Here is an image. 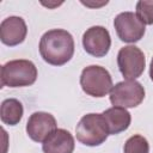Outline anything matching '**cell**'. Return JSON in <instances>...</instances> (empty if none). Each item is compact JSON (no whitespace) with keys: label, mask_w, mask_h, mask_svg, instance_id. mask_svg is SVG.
<instances>
[{"label":"cell","mask_w":153,"mask_h":153,"mask_svg":"<svg viewBox=\"0 0 153 153\" xmlns=\"http://www.w3.org/2000/svg\"><path fill=\"white\" fill-rule=\"evenodd\" d=\"M39 54L51 66H63L74 54L73 36L63 29H53L43 33L39 41Z\"/></svg>","instance_id":"cell-1"},{"label":"cell","mask_w":153,"mask_h":153,"mask_svg":"<svg viewBox=\"0 0 153 153\" xmlns=\"http://www.w3.org/2000/svg\"><path fill=\"white\" fill-rule=\"evenodd\" d=\"M75 135L76 140L82 145L96 147L104 143L110 134L102 114H87L78 122Z\"/></svg>","instance_id":"cell-2"},{"label":"cell","mask_w":153,"mask_h":153,"mask_svg":"<svg viewBox=\"0 0 153 153\" xmlns=\"http://www.w3.org/2000/svg\"><path fill=\"white\" fill-rule=\"evenodd\" d=\"M37 79V68L30 60H11L1 66V86L25 87Z\"/></svg>","instance_id":"cell-3"},{"label":"cell","mask_w":153,"mask_h":153,"mask_svg":"<svg viewBox=\"0 0 153 153\" xmlns=\"http://www.w3.org/2000/svg\"><path fill=\"white\" fill-rule=\"evenodd\" d=\"M80 86L82 91L96 98L105 97L112 88V79L108 69L102 66H87L80 74Z\"/></svg>","instance_id":"cell-4"},{"label":"cell","mask_w":153,"mask_h":153,"mask_svg":"<svg viewBox=\"0 0 153 153\" xmlns=\"http://www.w3.org/2000/svg\"><path fill=\"white\" fill-rule=\"evenodd\" d=\"M145 88L136 80H124L112 86L110 91V102L114 106L135 108L142 103Z\"/></svg>","instance_id":"cell-5"},{"label":"cell","mask_w":153,"mask_h":153,"mask_svg":"<svg viewBox=\"0 0 153 153\" xmlns=\"http://www.w3.org/2000/svg\"><path fill=\"white\" fill-rule=\"evenodd\" d=\"M117 66L124 79L135 80L143 73L146 59L142 50L136 45H126L117 54Z\"/></svg>","instance_id":"cell-6"},{"label":"cell","mask_w":153,"mask_h":153,"mask_svg":"<svg viewBox=\"0 0 153 153\" xmlns=\"http://www.w3.org/2000/svg\"><path fill=\"white\" fill-rule=\"evenodd\" d=\"M114 26L118 38L127 43L140 41L146 31L145 24L134 12H122L114 19Z\"/></svg>","instance_id":"cell-7"},{"label":"cell","mask_w":153,"mask_h":153,"mask_svg":"<svg viewBox=\"0 0 153 153\" xmlns=\"http://www.w3.org/2000/svg\"><path fill=\"white\" fill-rule=\"evenodd\" d=\"M82 47L87 54L94 57L105 56L111 47L109 31L100 25L91 26L82 35Z\"/></svg>","instance_id":"cell-8"},{"label":"cell","mask_w":153,"mask_h":153,"mask_svg":"<svg viewBox=\"0 0 153 153\" xmlns=\"http://www.w3.org/2000/svg\"><path fill=\"white\" fill-rule=\"evenodd\" d=\"M55 129H57L55 117L44 111L33 112L26 123V133L36 142H43Z\"/></svg>","instance_id":"cell-9"},{"label":"cell","mask_w":153,"mask_h":153,"mask_svg":"<svg viewBox=\"0 0 153 153\" xmlns=\"http://www.w3.org/2000/svg\"><path fill=\"white\" fill-rule=\"evenodd\" d=\"M26 35L27 26L22 17H7L0 24V39L8 47H14L23 43Z\"/></svg>","instance_id":"cell-10"},{"label":"cell","mask_w":153,"mask_h":153,"mask_svg":"<svg viewBox=\"0 0 153 153\" xmlns=\"http://www.w3.org/2000/svg\"><path fill=\"white\" fill-rule=\"evenodd\" d=\"M75 147L73 135L66 130L57 128L55 129L43 142V153H73Z\"/></svg>","instance_id":"cell-11"},{"label":"cell","mask_w":153,"mask_h":153,"mask_svg":"<svg viewBox=\"0 0 153 153\" xmlns=\"http://www.w3.org/2000/svg\"><path fill=\"white\" fill-rule=\"evenodd\" d=\"M102 115L108 124L110 135H116L127 130L131 122V116L129 111L121 106L109 108Z\"/></svg>","instance_id":"cell-12"},{"label":"cell","mask_w":153,"mask_h":153,"mask_svg":"<svg viewBox=\"0 0 153 153\" xmlns=\"http://www.w3.org/2000/svg\"><path fill=\"white\" fill-rule=\"evenodd\" d=\"M23 104L16 98H7L1 103L0 118L4 124L16 126L20 122L23 117Z\"/></svg>","instance_id":"cell-13"},{"label":"cell","mask_w":153,"mask_h":153,"mask_svg":"<svg viewBox=\"0 0 153 153\" xmlns=\"http://www.w3.org/2000/svg\"><path fill=\"white\" fill-rule=\"evenodd\" d=\"M124 153H149V143L146 137L142 135H133L130 136L123 147Z\"/></svg>","instance_id":"cell-14"},{"label":"cell","mask_w":153,"mask_h":153,"mask_svg":"<svg viewBox=\"0 0 153 153\" xmlns=\"http://www.w3.org/2000/svg\"><path fill=\"white\" fill-rule=\"evenodd\" d=\"M135 14L145 25H153V0L137 1Z\"/></svg>","instance_id":"cell-15"},{"label":"cell","mask_w":153,"mask_h":153,"mask_svg":"<svg viewBox=\"0 0 153 153\" xmlns=\"http://www.w3.org/2000/svg\"><path fill=\"white\" fill-rule=\"evenodd\" d=\"M149 76H151V80L153 81V57H152L151 66H149Z\"/></svg>","instance_id":"cell-16"}]
</instances>
